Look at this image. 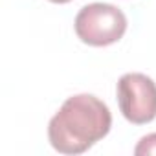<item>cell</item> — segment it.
Segmentation results:
<instances>
[{
    "mask_svg": "<svg viewBox=\"0 0 156 156\" xmlns=\"http://www.w3.org/2000/svg\"><path fill=\"white\" fill-rule=\"evenodd\" d=\"M110 127L112 114L99 98L77 94L68 98L50 119L48 138L51 147L62 154H83L103 140Z\"/></svg>",
    "mask_w": 156,
    "mask_h": 156,
    "instance_id": "cell-1",
    "label": "cell"
},
{
    "mask_svg": "<svg viewBox=\"0 0 156 156\" xmlns=\"http://www.w3.org/2000/svg\"><path fill=\"white\" fill-rule=\"evenodd\" d=\"M75 33L85 44L90 46H108L118 42L127 30V17L125 13L103 2H94L77 13L73 22Z\"/></svg>",
    "mask_w": 156,
    "mask_h": 156,
    "instance_id": "cell-2",
    "label": "cell"
},
{
    "mask_svg": "<svg viewBox=\"0 0 156 156\" xmlns=\"http://www.w3.org/2000/svg\"><path fill=\"white\" fill-rule=\"evenodd\" d=\"M118 103L127 121L145 125L156 118V83L145 73H125L118 81Z\"/></svg>",
    "mask_w": 156,
    "mask_h": 156,
    "instance_id": "cell-3",
    "label": "cell"
},
{
    "mask_svg": "<svg viewBox=\"0 0 156 156\" xmlns=\"http://www.w3.org/2000/svg\"><path fill=\"white\" fill-rule=\"evenodd\" d=\"M134 154L136 156H156V132L143 136L138 141V145L134 149Z\"/></svg>",
    "mask_w": 156,
    "mask_h": 156,
    "instance_id": "cell-4",
    "label": "cell"
},
{
    "mask_svg": "<svg viewBox=\"0 0 156 156\" xmlns=\"http://www.w3.org/2000/svg\"><path fill=\"white\" fill-rule=\"evenodd\" d=\"M50 2H53V4H66V2H70V0H50Z\"/></svg>",
    "mask_w": 156,
    "mask_h": 156,
    "instance_id": "cell-5",
    "label": "cell"
}]
</instances>
